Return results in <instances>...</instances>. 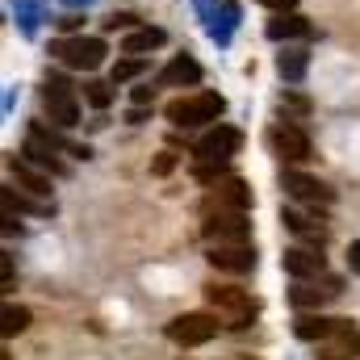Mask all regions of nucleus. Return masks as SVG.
<instances>
[{"instance_id":"f257e3e1","label":"nucleus","mask_w":360,"mask_h":360,"mask_svg":"<svg viewBox=\"0 0 360 360\" xmlns=\"http://www.w3.org/2000/svg\"><path fill=\"white\" fill-rule=\"evenodd\" d=\"M205 302H210V310L226 323V327H252L256 323V314H260V302L248 293V289H239V285H205Z\"/></svg>"},{"instance_id":"f03ea898","label":"nucleus","mask_w":360,"mask_h":360,"mask_svg":"<svg viewBox=\"0 0 360 360\" xmlns=\"http://www.w3.org/2000/svg\"><path fill=\"white\" fill-rule=\"evenodd\" d=\"M222 113H226V101H222L218 92H193V96H176V101L164 109V117H168L176 130L210 126V122H218Z\"/></svg>"},{"instance_id":"7ed1b4c3","label":"nucleus","mask_w":360,"mask_h":360,"mask_svg":"<svg viewBox=\"0 0 360 360\" xmlns=\"http://www.w3.org/2000/svg\"><path fill=\"white\" fill-rule=\"evenodd\" d=\"M201 235H205V243H252L248 210H226V205H210L205 201Z\"/></svg>"},{"instance_id":"20e7f679","label":"nucleus","mask_w":360,"mask_h":360,"mask_svg":"<svg viewBox=\"0 0 360 360\" xmlns=\"http://www.w3.org/2000/svg\"><path fill=\"white\" fill-rule=\"evenodd\" d=\"M51 55L63 63V68H76V72H96L105 63V42L101 38H89V34H63L51 42Z\"/></svg>"},{"instance_id":"39448f33","label":"nucleus","mask_w":360,"mask_h":360,"mask_svg":"<svg viewBox=\"0 0 360 360\" xmlns=\"http://www.w3.org/2000/svg\"><path fill=\"white\" fill-rule=\"evenodd\" d=\"M42 109L51 113V122L55 126H63V130H72L76 122H80V101H76V89L59 76V72H46V80H42Z\"/></svg>"},{"instance_id":"423d86ee","label":"nucleus","mask_w":360,"mask_h":360,"mask_svg":"<svg viewBox=\"0 0 360 360\" xmlns=\"http://www.w3.org/2000/svg\"><path fill=\"white\" fill-rule=\"evenodd\" d=\"M218 323L222 319L214 310H188V314H176L168 323V340L180 344V348H201V344H210L218 335Z\"/></svg>"},{"instance_id":"0eeeda50","label":"nucleus","mask_w":360,"mask_h":360,"mask_svg":"<svg viewBox=\"0 0 360 360\" xmlns=\"http://www.w3.org/2000/svg\"><path fill=\"white\" fill-rule=\"evenodd\" d=\"M269 147L276 160H285V164H306V160H314V147H310V134L293 122V117H281L276 126L269 130Z\"/></svg>"},{"instance_id":"6e6552de","label":"nucleus","mask_w":360,"mask_h":360,"mask_svg":"<svg viewBox=\"0 0 360 360\" xmlns=\"http://www.w3.org/2000/svg\"><path fill=\"white\" fill-rule=\"evenodd\" d=\"M281 188H285L293 201H306V205H314V210H319V205H323V210L335 205V188H331V184H323L319 176H306V172H297V168H285V172H281Z\"/></svg>"},{"instance_id":"1a4fd4ad","label":"nucleus","mask_w":360,"mask_h":360,"mask_svg":"<svg viewBox=\"0 0 360 360\" xmlns=\"http://www.w3.org/2000/svg\"><path fill=\"white\" fill-rule=\"evenodd\" d=\"M239 147H243V130L218 122L214 130H205V134L193 143V155H197V160H231V155H239Z\"/></svg>"},{"instance_id":"9d476101","label":"nucleus","mask_w":360,"mask_h":360,"mask_svg":"<svg viewBox=\"0 0 360 360\" xmlns=\"http://www.w3.org/2000/svg\"><path fill=\"white\" fill-rule=\"evenodd\" d=\"M340 276H323V285H319V276L314 281H293V289H289V302L297 306V310H323L331 297H340Z\"/></svg>"},{"instance_id":"9b49d317","label":"nucleus","mask_w":360,"mask_h":360,"mask_svg":"<svg viewBox=\"0 0 360 360\" xmlns=\"http://www.w3.org/2000/svg\"><path fill=\"white\" fill-rule=\"evenodd\" d=\"M205 260L218 272H252L256 269V248L252 243H210Z\"/></svg>"},{"instance_id":"f8f14e48","label":"nucleus","mask_w":360,"mask_h":360,"mask_svg":"<svg viewBox=\"0 0 360 360\" xmlns=\"http://www.w3.org/2000/svg\"><path fill=\"white\" fill-rule=\"evenodd\" d=\"M344 327H352V323H348V319H327V314H319V310L293 319V335L306 340V344H331Z\"/></svg>"},{"instance_id":"ddd939ff","label":"nucleus","mask_w":360,"mask_h":360,"mask_svg":"<svg viewBox=\"0 0 360 360\" xmlns=\"http://www.w3.org/2000/svg\"><path fill=\"white\" fill-rule=\"evenodd\" d=\"M281 264L285 272L293 276V281H314V276H327V256L319 252V248H285V256H281Z\"/></svg>"},{"instance_id":"4468645a","label":"nucleus","mask_w":360,"mask_h":360,"mask_svg":"<svg viewBox=\"0 0 360 360\" xmlns=\"http://www.w3.org/2000/svg\"><path fill=\"white\" fill-rule=\"evenodd\" d=\"M160 89H188V84H201V63L193 55H172L168 68L155 76Z\"/></svg>"},{"instance_id":"2eb2a0df","label":"nucleus","mask_w":360,"mask_h":360,"mask_svg":"<svg viewBox=\"0 0 360 360\" xmlns=\"http://www.w3.org/2000/svg\"><path fill=\"white\" fill-rule=\"evenodd\" d=\"M8 176L17 180V184H21V188L30 193V197H42V201L51 197V172H42V168H34V164H30L25 155H21V160H17V155L8 160Z\"/></svg>"},{"instance_id":"dca6fc26","label":"nucleus","mask_w":360,"mask_h":360,"mask_svg":"<svg viewBox=\"0 0 360 360\" xmlns=\"http://www.w3.org/2000/svg\"><path fill=\"white\" fill-rule=\"evenodd\" d=\"M210 188H214L210 205H226V210H248L252 205V188H248V180H239V176H222Z\"/></svg>"},{"instance_id":"f3484780","label":"nucleus","mask_w":360,"mask_h":360,"mask_svg":"<svg viewBox=\"0 0 360 360\" xmlns=\"http://www.w3.org/2000/svg\"><path fill=\"white\" fill-rule=\"evenodd\" d=\"M281 222H285V231H293V235L306 239L310 248H323V243H327V226H323L319 218L302 214V210H281Z\"/></svg>"},{"instance_id":"a211bd4d","label":"nucleus","mask_w":360,"mask_h":360,"mask_svg":"<svg viewBox=\"0 0 360 360\" xmlns=\"http://www.w3.org/2000/svg\"><path fill=\"white\" fill-rule=\"evenodd\" d=\"M164 42H168V34H164L160 25H139V30L126 34L122 51H126V55H147V51H155V46H164Z\"/></svg>"},{"instance_id":"6ab92c4d","label":"nucleus","mask_w":360,"mask_h":360,"mask_svg":"<svg viewBox=\"0 0 360 360\" xmlns=\"http://www.w3.org/2000/svg\"><path fill=\"white\" fill-rule=\"evenodd\" d=\"M306 68H310V51H306V46H285V51L276 55V72H281V80H289V84H297V80L306 76Z\"/></svg>"},{"instance_id":"aec40b11","label":"nucleus","mask_w":360,"mask_h":360,"mask_svg":"<svg viewBox=\"0 0 360 360\" xmlns=\"http://www.w3.org/2000/svg\"><path fill=\"white\" fill-rule=\"evenodd\" d=\"M310 34V21L297 17V13H276L269 21V38L272 42H285V38H306Z\"/></svg>"},{"instance_id":"412c9836","label":"nucleus","mask_w":360,"mask_h":360,"mask_svg":"<svg viewBox=\"0 0 360 360\" xmlns=\"http://www.w3.org/2000/svg\"><path fill=\"white\" fill-rule=\"evenodd\" d=\"M323 356H340V360H360V331L344 327L331 344H323Z\"/></svg>"},{"instance_id":"4be33fe9","label":"nucleus","mask_w":360,"mask_h":360,"mask_svg":"<svg viewBox=\"0 0 360 360\" xmlns=\"http://www.w3.org/2000/svg\"><path fill=\"white\" fill-rule=\"evenodd\" d=\"M0 319H4V323H0L4 340H13V335H21V331L30 327V310H25V306H13V302H8V306L0 310Z\"/></svg>"},{"instance_id":"5701e85b","label":"nucleus","mask_w":360,"mask_h":360,"mask_svg":"<svg viewBox=\"0 0 360 360\" xmlns=\"http://www.w3.org/2000/svg\"><path fill=\"white\" fill-rule=\"evenodd\" d=\"M13 13H17V25L21 34H38V0H13Z\"/></svg>"},{"instance_id":"b1692460","label":"nucleus","mask_w":360,"mask_h":360,"mask_svg":"<svg viewBox=\"0 0 360 360\" xmlns=\"http://www.w3.org/2000/svg\"><path fill=\"white\" fill-rule=\"evenodd\" d=\"M143 68H147V63H143V55H126V59H117V63H113L109 80H113V84H126V80H134Z\"/></svg>"},{"instance_id":"393cba45","label":"nucleus","mask_w":360,"mask_h":360,"mask_svg":"<svg viewBox=\"0 0 360 360\" xmlns=\"http://www.w3.org/2000/svg\"><path fill=\"white\" fill-rule=\"evenodd\" d=\"M0 201H4V210H25V214H51V205H38V201L21 197L17 188H0Z\"/></svg>"},{"instance_id":"a878e982","label":"nucleus","mask_w":360,"mask_h":360,"mask_svg":"<svg viewBox=\"0 0 360 360\" xmlns=\"http://www.w3.org/2000/svg\"><path fill=\"white\" fill-rule=\"evenodd\" d=\"M193 176L201 180V184H218V180L226 176V160H197Z\"/></svg>"},{"instance_id":"bb28decb","label":"nucleus","mask_w":360,"mask_h":360,"mask_svg":"<svg viewBox=\"0 0 360 360\" xmlns=\"http://www.w3.org/2000/svg\"><path fill=\"white\" fill-rule=\"evenodd\" d=\"M84 101H89L92 109H109V101H113V84H105V80H89V84H84Z\"/></svg>"},{"instance_id":"cd10ccee","label":"nucleus","mask_w":360,"mask_h":360,"mask_svg":"<svg viewBox=\"0 0 360 360\" xmlns=\"http://www.w3.org/2000/svg\"><path fill=\"white\" fill-rule=\"evenodd\" d=\"M105 30H139V17L134 13H113V17H105Z\"/></svg>"},{"instance_id":"c85d7f7f","label":"nucleus","mask_w":360,"mask_h":360,"mask_svg":"<svg viewBox=\"0 0 360 360\" xmlns=\"http://www.w3.org/2000/svg\"><path fill=\"white\" fill-rule=\"evenodd\" d=\"M55 25H59L63 34H80V25H84V17H80V13H68V17H59Z\"/></svg>"},{"instance_id":"c756f323","label":"nucleus","mask_w":360,"mask_h":360,"mask_svg":"<svg viewBox=\"0 0 360 360\" xmlns=\"http://www.w3.org/2000/svg\"><path fill=\"white\" fill-rule=\"evenodd\" d=\"M281 105H289L293 113H310V101H306V96H297V92H285V96H281Z\"/></svg>"},{"instance_id":"7c9ffc66","label":"nucleus","mask_w":360,"mask_h":360,"mask_svg":"<svg viewBox=\"0 0 360 360\" xmlns=\"http://www.w3.org/2000/svg\"><path fill=\"white\" fill-rule=\"evenodd\" d=\"M155 89H160V84H139V89L130 92L134 105H151V101H155Z\"/></svg>"},{"instance_id":"2f4dec72","label":"nucleus","mask_w":360,"mask_h":360,"mask_svg":"<svg viewBox=\"0 0 360 360\" xmlns=\"http://www.w3.org/2000/svg\"><path fill=\"white\" fill-rule=\"evenodd\" d=\"M260 4H269L276 13H293V8H297V0H260Z\"/></svg>"},{"instance_id":"473e14b6","label":"nucleus","mask_w":360,"mask_h":360,"mask_svg":"<svg viewBox=\"0 0 360 360\" xmlns=\"http://www.w3.org/2000/svg\"><path fill=\"white\" fill-rule=\"evenodd\" d=\"M348 269H352V272L360 276V239L352 243V248H348Z\"/></svg>"},{"instance_id":"72a5a7b5","label":"nucleus","mask_w":360,"mask_h":360,"mask_svg":"<svg viewBox=\"0 0 360 360\" xmlns=\"http://www.w3.org/2000/svg\"><path fill=\"white\" fill-rule=\"evenodd\" d=\"M172 164H176V160H172V155H168V151H164V155H160V160H155V172H168V168H172Z\"/></svg>"},{"instance_id":"f704fd0d","label":"nucleus","mask_w":360,"mask_h":360,"mask_svg":"<svg viewBox=\"0 0 360 360\" xmlns=\"http://www.w3.org/2000/svg\"><path fill=\"white\" fill-rule=\"evenodd\" d=\"M63 4H72V8H80V4H92V0H63Z\"/></svg>"},{"instance_id":"c9c22d12","label":"nucleus","mask_w":360,"mask_h":360,"mask_svg":"<svg viewBox=\"0 0 360 360\" xmlns=\"http://www.w3.org/2000/svg\"><path fill=\"white\" fill-rule=\"evenodd\" d=\"M323 360H340V356H323Z\"/></svg>"}]
</instances>
